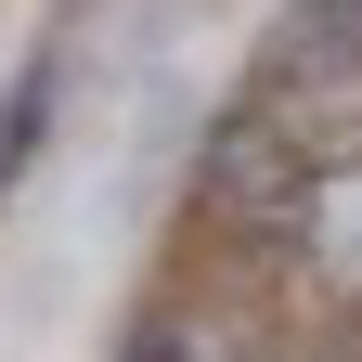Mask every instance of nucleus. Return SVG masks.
Returning <instances> with one entry per match:
<instances>
[{
  "label": "nucleus",
  "mask_w": 362,
  "mask_h": 362,
  "mask_svg": "<svg viewBox=\"0 0 362 362\" xmlns=\"http://www.w3.org/2000/svg\"><path fill=\"white\" fill-rule=\"evenodd\" d=\"M246 246L298 285L310 324H362V143L324 156V168H310V194L272 220V233H246Z\"/></svg>",
  "instance_id": "nucleus-1"
},
{
  "label": "nucleus",
  "mask_w": 362,
  "mask_h": 362,
  "mask_svg": "<svg viewBox=\"0 0 362 362\" xmlns=\"http://www.w3.org/2000/svg\"><path fill=\"white\" fill-rule=\"evenodd\" d=\"M259 104H285V117H310L324 90H362V0H298L285 26L259 39Z\"/></svg>",
  "instance_id": "nucleus-2"
},
{
  "label": "nucleus",
  "mask_w": 362,
  "mask_h": 362,
  "mask_svg": "<svg viewBox=\"0 0 362 362\" xmlns=\"http://www.w3.org/2000/svg\"><path fill=\"white\" fill-rule=\"evenodd\" d=\"M285 337L298 324H259L246 298H194L181 285V298H156L143 324L117 337V362H285Z\"/></svg>",
  "instance_id": "nucleus-3"
},
{
  "label": "nucleus",
  "mask_w": 362,
  "mask_h": 362,
  "mask_svg": "<svg viewBox=\"0 0 362 362\" xmlns=\"http://www.w3.org/2000/svg\"><path fill=\"white\" fill-rule=\"evenodd\" d=\"M52 90H65V52H26V78H13V104H0V194L26 181V156H39V129H52Z\"/></svg>",
  "instance_id": "nucleus-4"
}]
</instances>
